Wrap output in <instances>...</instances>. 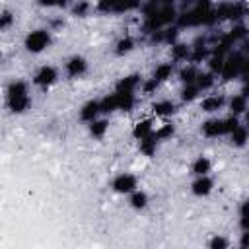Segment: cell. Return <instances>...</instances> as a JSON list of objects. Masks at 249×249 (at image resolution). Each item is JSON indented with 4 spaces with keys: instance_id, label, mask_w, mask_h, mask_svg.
Instances as JSON below:
<instances>
[{
    "instance_id": "5b68a950",
    "label": "cell",
    "mask_w": 249,
    "mask_h": 249,
    "mask_svg": "<svg viewBox=\"0 0 249 249\" xmlns=\"http://www.w3.org/2000/svg\"><path fill=\"white\" fill-rule=\"evenodd\" d=\"M86 70H88V62H86V58L80 56V54H74V56H70V58L64 62V72H66L68 78H80Z\"/></svg>"
},
{
    "instance_id": "44dd1931",
    "label": "cell",
    "mask_w": 249,
    "mask_h": 249,
    "mask_svg": "<svg viewBox=\"0 0 249 249\" xmlns=\"http://www.w3.org/2000/svg\"><path fill=\"white\" fill-rule=\"evenodd\" d=\"M156 128H154V121L152 119H142V121H138L134 126H132V136L136 138V140H142V138H146L148 134H152Z\"/></svg>"
},
{
    "instance_id": "5bb4252c",
    "label": "cell",
    "mask_w": 249,
    "mask_h": 249,
    "mask_svg": "<svg viewBox=\"0 0 249 249\" xmlns=\"http://www.w3.org/2000/svg\"><path fill=\"white\" fill-rule=\"evenodd\" d=\"M173 72H175V62H160L152 70V78L158 80L160 84H163L173 76Z\"/></svg>"
},
{
    "instance_id": "1f68e13d",
    "label": "cell",
    "mask_w": 249,
    "mask_h": 249,
    "mask_svg": "<svg viewBox=\"0 0 249 249\" xmlns=\"http://www.w3.org/2000/svg\"><path fill=\"white\" fill-rule=\"evenodd\" d=\"M224 62H226V56H222V54H210L208 60H206V66H208V70L214 76H220L222 70H224Z\"/></svg>"
},
{
    "instance_id": "e575fe53",
    "label": "cell",
    "mask_w": 249,
    "mask_h": 249,
    "mask_svg": "<svg viewBox=\"0 0 249 249\" xmlns=\"http://www.w3.org/2000/svg\"><path fill=\"white\" fill-rule=\"evenodd\" d=\"M117 6H119V0H97L95 10L99 14H115Z\"/></svg>"
},
{
    "instance_id": "f6af8a7d",
    "label": "cell",
    "mask_w": 249,
    "mask_h": 249,
    "mask_svg": "<svg viewBox=\"0 0 249 249\" xmlns=\"http://www.w3.org/2000/svg\"><path fill=\"white\" fill-rule=\"evenodd\" d=\"M179 4H181V10H185V8L195 6V4H196V0H179Z\"/></svg>"
},
{
    "instance_id": "d4e9b609",
    "label": "cell",
    "mask_w": 249,
    "mask_h": 249,
    "mask_svg": "<svg viewBox=\"0 0 249 249\" xmlns=\"http://www.w3.org/2000/svg\"><path fill=\"white\" fill-rule=\"evenodd\" d=\"M134 45H136V41L130 37V35H124V37H121L117 43H115V54L117 56H124V54H128L132 49H134Z\"/></svg>"
},
{
    "instance_id": "74e56055",
    "label": "cell",
    "mask_w": 249,
    "mask_h": 249,
    "mask_svg": "<svg viewBox=\"0 0 249 249\" xmlns=\"http://www.w3.org/2000/svg\"><path fill=\"white\" fill-rule=\"evenodd\" d=\"M239 124H241V123H239V117L230 113V117H226V119H224V130H226V136H230V134H231Z\"/></svg>"
},
{
    "instance_id": "836d02e7",
    "label": "cell",
    "mask_w": 249,
    "mask_h": 249,
    "mask_svg": "<svg viewBox=\"0 0 249 249\" xmlns=\"http://www.w3.org/2000/svg\"><path fill=\"white\" fill-rule=\"evenodd\" d=\"M179 33H181V29L173 23V25H167V27H163V45H173V43H177V39H179Z\"/></svg>"
},
{
    "instance_id": "3957f363",
    "label": "cell",
    "mask_w": 249,
    "mask_h": 249,
    "mask_svg": "<svg viewBox=\"0 0 249 249\" xmlns=\"http://www.w3.org/2000/svg\"><path fill=\"white\" fill-rule=\"evenodd\" d=\"M111 187H113V191L119 193V195H130L132 191L138 189V179H136L132 173L124 171V173H119V175L111 181Z\"/></svg>"
},
{
    "instance_id": "cb8c5ba5",
    "label": "cell",
    "mask_w": 249,
    "mask_h": 249,
    "mask_svg": "<svg viewBox=\"0 0 249 249\" xmlns=\"http://www.w3.org/2000/svg\"><path fill=\"white\" fill-rule=\"evenodd\" d=\"M228 35L231 37V41H233L235 45H239L243 39H247V37H249V27H247L243 21H237V23H233V25H231V29L228 31Z\"/></svg>"
},
{
    "instance_id": "6da1fadb",
    "label": "cell",
    "mask_w": 249,
    "mask_h": 249,
    "mask_svg": "<svg viewBox=\"0 0 249 249\" xmlns=\"http://www.w3.org/2000/svg\"><path fill=\"white\" fill-rule=\"evenodd\" d=\"M53 43V37H51V31L49 29H33L25 35V41H23V47L27 53H33V54H39L43 53L45 49H49Z\"/></svg>"
},
{
    "instance_id": "30bf717a",
    "label": "cell",
    "mask_w": 249,
    "mask_h": 249,
    "mask_svg": "<svg viewBox=\"0 0 249 249\" xmlns=\"http://www.w3.org/2000/svg\"><path fill=\"white\" fill-rule=\"evenodd\" d=\"M99 115H101V105L97 99H89L80 107V119L84 123H91V121L99 119Z\"/></svg>"
},
{
    "instance_id": "f1b7e54d",
    "label": "cell",
    "mask_w": 249,
    "mask_h": 249,
    "mask_svg": "<svg viewBox=\"0 0 249 249\" xmlns=\"http://www.w3.org/2000/svg\"><path fill=\"white\" fill-rule=\"evenodd\" d=\"M214 82H216V76L210 72V70H206V72H198V76H196V86L200 88V91H208V89H212V86H214Z\"/></svg>"
},
{
    "instance_id": "b9f144b4",
    "label": "cell",
    "mask_w": 249,
    "mask_h": 249,
    "mask_svg": "<svg viewBox=\"0 0 249 249\" xmlns=\"http://www.w3.org/2000/svg\"><path fill=\"white\" fill-rule=\"evenodd\" d=\"M12 23H14V14H12V12H8V10H4V12H2V16H0V29H2V31H6Z\"/></svg>"
},
{
    "instance_id": "f546056e",
    "label": "cell",
    "mask_w": 249,
    "mask_h": 249,
    "mask_svg": "<svg viewBox=\"0 0 249 249\" xmlns=\"http://www.w3.org/2000/svg\"><path fill=\"white\" fill-rule=\"evenodd\" d=\"M99 105H101V115H109V113H115V111H119V105H117V95H115V91H113V93H107L103 99H99Z\"/></svg>"
},
{
    "instance_id": "2e32d148",
    "label": "cell",
    "mask_w": 249,
    "mask_h": 249,
    "mask_svg": "<svg viewBox=\"0 0 249 249\" xmlns=\"http://www.w3.org/2000/svg\"><path fill=\"white\" fill-rule=\"evenodd\" d=\"M152 111H154V115L156 117H171V115H175V111H177V105L173 103V101H169V99H160V101H154L152 103Z\"/></svg>"
},
{
    "instance_id": "9a60e30c",
    "label": "cell",
    "mask_w": 249,
    "mask_h": 249,
    "mask_svg": "<svg viewBox=\"0 0 249 249\" xmlns=\"http://www.w3.org/2000/svg\"><path fill=\"white\" fill-rule=\"evenodd\" d=\"M158 146H160V140L156 138V134H154V132H152V134H148L146 138L138 140V150H140V154H142V156H146V158L156 156Z\"/></svg>"
},
{
    "instance_id": "ffe728a7",
    "label": "cell",
    "mask_w": 249,
    "mask_h": 249,
    "mask_svg": "<svg viewBox=\"0 0 249 249\" xmlns=\"http://www.w3.org/2000/svg\"><path fill=\"white\" fill-rule=\"evenodd\" d=\"M107 128H109V121H107V119H95V121L88 123V132H89V136L95 138V140H101V138L105 136Z\"/></svg>"
},
{
    "instance_id": "7dc6e473",
    "label": "cell",
    "mask_w": 249,
    "mask_h": 249,
    "mask_svg": "<svg viewBox=\"0 0 249 249\" xmlns=\"http://www.w3.org/2000/svg\"><path fill=\"white\" fill-rule=\"evenodd\" d=\"M160 2H161V0H160Z\"/></svg>"
},
{
    "instance_id": "60d3db41",
    "label": "cell",
    "mask_w": 249,
    "mask_h": 249,
    "mask_svg": "<svg viewBox=\"0 0 249 249\" xmlns=\"http://www.w3.org/2000/svg\"><path fill=\"white\" fill-rule=\"evenodd\" d=\"M41 8H66L70 0H37Z\"/></svg>"
},
{
    "instance_id": "8d00e7d4",
    "label": "cell",
    "mask_w": 249,
    "mask_h": 249,
    "mask_svg": "<svg viewBox=\"0 0 249 249\" xmlns=\"http://www.w3.org/2000/svg\"><path fill=\"white\" fill-rule=\"evenodd\" d=\"M239 226H241V230L249 228V198H245L239 204Z\"/></svg>"
},
{
    "instance_id": "7a4b0ae2",
    "label": "cell",
    "mask_w": 249,
    "mask_h": 249,
    "mask_svg": "<svg viewBox=\"0 0 249 249\" xmlns=\"http://www.w3.org/2000/svg\"><path fill=\"white\" fill-rule=\"evenodd\" d=\"M245 54L239 51V49H233L228 56H226V62H224V70H222V74H220V78L224 80V82H231V80H235V78H239V74H241V66H243V62H245Z\"/></svg>"
},
{
    "instance_id": "e0dca14e",
    "label": "cell",
    "mask_w": 249,
    "mask_h": 249,
    "mask_svg": "<svg viewBox=\"0 0 249 249\" xmlns=\"http://www.w3.org/2000/svg\"><path fill=\"white\" fill-rule=\"evenodd\" d=\"M6 101H8V109H10L12 113H16V115L25 113V111L29 109V105H31L29 93H27V95H19V97H6Z\"/></svg>"
},
{
    "instance_id": "83f0119b",
    "label": "cell",
    "mask_w": 249,
    "mask_h": 249,
    "mask_svg": "<svg viewBox=\"0 0 249 249\" xmlns=\"http://www.w3.org/2000/svg\"><path fill=\"white\" fill-rule=\"evenodd\" d=\"M128 204H130V208H134V210H144L146 206H148V195L144 193V191H132L130 193V198H128Z\"/></svg>"
},
{
    "instance_id": "484cf974",
    "label": "cell",
    "mask_w": 249,
    "mask_h": 249,
    "mask_svg": "<svg viewBox=\"0 0 249 249\" xmlns=\"http://www.w3.org/2000/svg\"><path fill=\"white\" fill-rule=\"evenodd\" d=\"M6 97H19V95H27L29 93V88H27V82L23 80H12L8 89H6Z\"/></svg>"
},
{
    "instance_id": "ee69618b",
    "label": "cell",
    "mask_w": 249,
    "mask_h": 249,
    "mask_svg": "<svg viewBox=\"0 0 249 249\" xmlns=\"http://www.w3.org/2000/svg\"><path fill=\"white\" fill-rule=\"evenodd\" d=\"M237 49H239L245 56H249V37H247V39H243V41L239 43V47H237Z\"/></svg>"
},
{
    "instance_id": "ac0fdd59",
    "label": "cell",
    "mask_w": 249,
    "mask_h": 249,
    "mask_svg": "<svg viewBox=\"0 0 249 249\" xmlns=\"http://www.w3.org/2000/svg\"><path fill=\"white\" fill-rule=\"evenodd\" d=\"M198 68H196V64H193V62H187V64H183L181 68H179V72H177V76H179V80H181V84H195L196 82V76H198Z\"/></svg>"
},
{
    "instance_id": "bcb514c9",
    "label": "cell",
    "mask_w": 249,
    "mask_h": 249,
    "mask_svg": "<svg viewBox=\"0 0 249 249\" xmlns=\"http://www.w3.org/2000/svg\"><path fill=\"white\" fill-rule=\"evenodd\" d=\"M243 124L249 128V107H247V111L243 113Z\"/></svg>"
},
{
    "instance_id": "52a82bcc",
    "label": "cell",
    "mask_w": 249,
    "mask_h": 249,
    "mask_svg": "<svg viewBox=\"0 0 249 249\" xmlns=\"http://www.w3.org/2000/svg\"><path fill=\"white\" fill-rule=\"evenodd\" d=\"M245 16H249V2L247 0H230V12H228V21H241Z\"/></svg>"
},
{
    "instance_id": "d6a6232c",
    "label": "cell",
    "mask_w": 249,
    "mask_h": 249,
    "mask_svg": "<svg viewBox=\"0 0 249 249\" xmlns=\"http://www.w3.org/2000/svg\"><path fill=\"white\" fill-rule=\"evenodd\" d=\"M142 2L144 0H119V6H117V12L115 14H128V12L140 10L142 8Z\"/></svg>"
},
{
    "instance_id": "4dcf8cb0",
    "label": "cell",
    "mask_w": 249,
    "mask_h": 249,
    "mask_svg": "<svg viewBox=\"0 0 249 249\" xmlns=\"http://www.w3.org/2000/svg\"><path fill=\"white\" fill-rule=\"evenodd\" d=\"M154 134H156V138H158L160 142L171 140V138L175 136V124H173V123H163V124H160V126L154 130Z\"/></svg>"
},
{
    "instance_id": "7c38bea8",
    "label": "cell",
    "mask_w": 249,
    "mask_h": 249,
    "mask_svg": "<svg viewBox=\"0 0 249 249\" xmlns=\"http://www.w3.org/2000/svg\"><path fill=\"white\" fill-rule=\"evenodd\" d=\"M142 84V76L140 74H128L124 78H121L115 86V91H136Z\"/></svg>"
},
{
    "instance_id": "8992f818",
    "label": "cell",
    "mask_w": 249,
    "mask_h": 249,
    "mask_svg": "<svg viewBox=\"0 0 249 249\" xmlns=\"http://www.w3.org/2000/svg\"><path fill=\"white\" fill-rule=\"evenodd\" d=\"M200 132H202L206 138H218V136H226V130H224V119L212 117V119L204 121V123H202V126H200Z\"/></svg>"
},
{
    "instance_id": "d6986e66",
    "label": "cell",
    "mask_w": 249,
    "mask_h": 249,
    "mask_svg": "<svg viewBox=\"0 0 249 249\" xmlns=\"http://www.w3.org/2000/svg\"><path fill=\"white\" fill-rule=\"evenodd\" d=\"M117 95V105L119 111H132L136 105V95L134 91H115Z\"/></svg>"
},
{
    "instance_id": "d590c367",
    "label": "cell",
    "mask_w": 249,
    "mask_h": 249,
    "mask_svg": "<svg viewBox=\"0 0 249 249\" xmlns=\"http://www.w3.org/2000/svg\"><path fill=\"white\" fill-rule=\"evenodd\" d=\"M89 2L88 0H76L74 4H72V16H76V18H86L88 14H89Z\"/></svg>"
},
{
    "instance_id": "7402d4cb",
    "label": "cell",
    "mask_w": 249,
    "mask_h": 249,
    "mask_svg": "<svg viewBox=\"0 0 249 249\" xmlns=\"http://www.w3.org/2000/svg\"><path fill=\"white\" fill-rule=\"evenodd\" d=\"M249 142V128L245 124H239L231 134H230V144L235 148H243Z\"/></svg>"
},
{
    "instance_id": "9c48e42d",
    "label": "cell",
    "mask_w": 249,
    "mask_h": 249,
    "mask_svg": "<svg viewBox=\"0 0 249 249\" xmlns=\"http://www.w3.org/2000/svg\"><path fill=\"white\" fill-rule=\"evenodd\" d=\"M191 53H193L191 43H181V41L173 43L171 45V51H169L173 62H189L191 60Z\"/></svg>"
},
{
    "instance_id": "603a6c76",
    "label": "cell",
    "mask_w": 249,
    "mask_h": 249,
    "mask_svg": "<svg viewBox=\"0 0 249 249\" xmlns=\"http://www.w3.org/2000/svg\"><path fill=\"white\" fill-rule=\"evenodd\" d=\"M210 169H212V163H210V160L206 158V156H198L193 163H191V173L193 175H208L210 173Z\"/></svg>"
},
{
    "instance_id": "277c9868",
    "label": "cell",
    "mask_w": 249,
    "mask_h": 249,
    "mask_svg": "<svg viewBox=\"0 0 249 249\" xmlns=\"http://www.w3.org/2000/svg\"><path fill=\"white\" fill-rule=\"evenodd\" d=\"M56 80H58V70H56L54 66H51V64L41 66V68L35 72V76H33V84L39 86V88H43V89L51 88Z\"/></svg>"
},
{
    "instance_id": "8fae6325",
    "label": "cell",
    "mask_w": 249,
    "mask_h": 249,
    "mask_svg": "<svg viewBox=\"0 0 249 249\" xmlns=\"http://www.w3.org/2000/svg\"><path fill=\"white\" fill-rule=\"evenodd\" d=\"M212 189H214V181L208 175H198L191 185V193L195 196H206L212 193Z\"/></svg>"
},
{
    "instance_id": "7bdbcfd3",
    "label": "cell",
    "mask_w": 249,
    "mask_h": 249,
    "mask_svg": "<svg viewBox=\"0 0 249 249\" xmlns=\"http://www.w3.org/2000/svg\"><path fill=\"white\" fill-rule=\"evenodd\" d=\"M239 247H249V228L243 230V233L239 237Z\"/></svg>"
},
{
    "instance_id": "4fadbf2b",
    "label": "cell",
    "mask_w": 249,
    "mask_h": 249,
    "mask_svg": "<svg viewBox=\"0 0 249 249\" xmlns=\"http://www.w3.org/2000/svg\"><path fill=\"white\" fill-rule=\"evenodd\" d=\"M247 107H249V97H245L243 93H235V95H231L228 99V109H230L231 115L239 117V115H243L247 111Z\"/></svg>"
},
{
    "instance_id": "ba28073f",
    "label": "cell",
    "mask_w": 249,
    "mask_h": 249,
    "mask_svg": "<svg viewBox=\"0 0 249 249\" xmlns=\"http://www.w3.org/2000/svg\"><path fill=\"white\" fill-rule=\"evenodd\" d=\"M226 103H228V101H226V97H224L222 93H210V95L202 97L200 109H202L204 113H218L220 109H224Z\"/></svg>"
},
{
    "instance_id": "f35d334b",
    "label": "cell",
    "mask_w": 249,
    "mask_h": 249,
    "mask_svg": "<svg viewBox=\"0 0 249 249\" xmlns=\"http://www.w3.org/2000/svg\"><path fill=\"white\" fill-rule=\"evenodd\" d=\"M140 88H142V93H144V95H152V93H156V89L160 88V82L154 80V78H148V80H142Z\"/></svg>"
},
{
    "instance_id": "ab89813d",
    "label": "cell",
    "mask_w": 249,
    "mask_h": 249,
    "mask_svg": "<svg viewBox=\"0 0 249 249\" xmlns=\"http://www.w3.org/2000/svg\"><path fill=\"white\" fill-rule=\"evenodd\" d=\"M208 247H210V249H228V247H230V241H228L224 235H214V237L208 241Z\"/></svg>"
},
{
    "instance_id": "4316f807",
    "label": "cell",
    "mask_w": 249,
    "mask_h": 249,
    "mask_svg": "<svg viewBox=\"0 0 249 249\" xmlns=\"http://www.w3.org/2000/svg\"><path fill=\"white\" fill-rule=\"evenodd\" d=\"M200 93H202V91H200V88H198L196 84H183V89H181L179 97H181V101L191 103V101L198 99V95H200Z\"/></svg>"
}]
</instances>
